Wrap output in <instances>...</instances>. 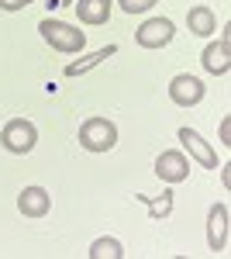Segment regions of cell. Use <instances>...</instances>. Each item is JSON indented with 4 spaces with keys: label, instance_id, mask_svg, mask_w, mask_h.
Segmentation results:
<instances>
[{
    "label": "cell",
    "instance_id": "obj_1",
    "mask_svg": "<svg viewBox=\"0 0 231 259\" xmlns=\"http://www.w3.org/2000/svg\"><path fill=\"white\" fill-rule=\"evenodd\" d=\"M38 31H41V38H45V45H52L62 56H76V52H83V45H86V35L79 28L66 24V21H56V18H45L38 24Z\"/></svg>",
    "mask_w": 231,
    "mask_h": 259
},
{
    "label": "cell",
    "instance_id": "obj_2",
    "mask_svg": "<svg viewBox=\"0 0 231 259\" xmlns=\"http://www.w3.org/2000/svg\"><path fill=\"white\" fill-rule=\"evenodd\" d=\"M79 145L86 152H111L117 145V124L107 118H86L79 124Z\"/></svg>",
    "mask_w": 231,
    "mask_h": 259
},
{
    "label": "cell",
    "instance_id": "obj_3",
    "mask_svg": "<svg viewBox=\"0 0 231 259\" xmlns=\"http://www.w3.org/2000/svg\"><path fill=\"white\" fill-rule=\"evenodd\" d=\"M0 145H4L11 156H28V152L38 145V128H35L28 118L7 121L4 132H0Z\"/></svg>",
    "mask_w": 231,
    "mask_h": 259
},
{
    "label": "cell",
    "instance_id": "obj_4",
    "mask_svg": "<svg viewBox=\"0 0 231 259\" xmlns=\"http://www.w3.org/2000/svg\"><path fill=\"white\" fill-rule=\"evenodd\" d=\"M228 204L214 200L207 207V249L211 252H224L228 249Z\"/></svg>",
    "mask_w": 231,
    "mask_h": 259
},
{
    "label": "cell",
    "instance_id": "obj_5",
    "mask_svg": "<svg viewBox=\"0 0 231 259\" xmlns=\"http://www.w3.org/2000/svg\"><path fill=\"white\" fill-rule=\"evenodd\" d=\"M204 94H207L204 80H197L190 73H179V76L169 80V100H173L176 107H197L204 100Z\"/></svg>",
    "mask_w": 231,
    "mask_h": 259
},
{
    "label": "cell",
    "instance_id": "obj_6",
    "mask_svg": "<svg viewBox=\"0 0 231 259\" xmlns=\"http://www.w3.org/2000/svg\"><path fill=\"white\" fill-rule=\"evenodd\" d=\"M173 35H176V24L169 18H149L135 31V41L142 49H162V45L173 41Z\"/></svg>",
    "mask_w": 231,
    "mask_h": 259
},
{
    "label": "cell",
    "instance_id": "obj_7",
    "mask_svg": "<svg viewBox=\"0 0 231 259\" xmlns=\"http://www.w3.org/2000/svg\"><path fill=\"white\" fill-rule=\"evenodd\" d=\"M155 177L166 180V183H183L190 177V159L176 149H166L162 156H155Z\"/></svg>",
    "mask_w": 231,
    "mask_h": 259
},
{
    "label": "cell",
    "instance_id": "obj_8",
    "mask_svg": "<svg viewBox=\"0 0 231 259\" xmlns=\"http://www.w3.org/2000/svg\"><path fill=\"white\" fill-rule=\"evenodd\" d=\"M18 211L24 218H45L52 211V197L45 187H24L18 194Z\"/></svg>",
    "mask_w": 231,
    "mask_h": 259
},
{
    "label": "cell",
    "instance_id": "obj_9",
    "mask_svg": "<svg viewBox=\"0 0 231 259\" xmlns=\"http://www.w3.org/2000/svg\"><path fill=\"white\" fill-rule=\"evenodd\" d=\"M179 142L190 149V156L204 169H217V152L211 149V142H204V135L200 132H193V128H179Z\"/></svg>",
    "mask_w": 231,
    "mask_h": 259
},
{
    "label": "cell",
    "instance_id": "obj_10",
    "mask_svg": "<svg viewBox=\"0 0 231 259\" xmlns=\"http://www.w3.org/2000/svg\"><path fill=\"white\" fill-rule=\"evenodd\" d=\"M76 7L79 24H90V28H100L111 21V11H114V0H73Z\"/></svg>",
    "mask_w": 231,
    "mask_h": 259
},
{
    "label": "cell",
    "instance_id": "obj_11",
    "mask_svg": "<svg viewBox=\"0 0 231 259\" xmlns=\"http://www.w3.org/2000/svg\"><path fill=\"white\" fill-rule=\"evenodd\" d=\"M187 28H190V35L197 38H211L214 31H217V18H214V11L207 4H197L187 11Z\"/></svg>",
    "mask_w": 231,
    "mask_h": 259
},
{
    "label": "cell",
    "instance_id": "obj_12",
    "mask_svg": "<svg viewBox=\"0 0 231 259\" xmlns=\"http://www.w3.org/2000/svg\"><path fill=\"white\" fill-rule=\"evenodd\" d=\"M204 69L211 73V76H228V69H231V52H228V41L221 38V41H211L207 49H204Z\"/></svg>",
    "mask_w": 231,
    "mask_h": 259
},
{
    "label": "cell",
    "instance_id": "obj_13",
    "mask_svg": "<svg viewBox=\"0 0 231 259\" xmlns=\"http://www.w3.org/2000/svg\"><path fill=\"white\" fill-rule=\"evenodd\" d=\"M111 56H117V45H104V49H97V52H90V56H83V59H73L66 62V76L69 80H76V76H83V73H90V69H97L100 62H107Z\"/></svg>",
    "mask_w": 231,
    "mask_h": 259
},
{
    "label": "cell",
    "instance_id": "obj_14",
    "mask_svg": "<svg viewBox=\"0 0 231 259\" xmlns=\"http://www.w3.org/2000/svg\"><path fill=\"white\" fill-rule=\"evenodd\" d=\"M90 259H121L124 256V245L117 239H111V235H104V239H97L94 245H90V252H86Z\"/></svg>",
    "mask_w": 231,
    "mask_h": 259
},
{
    "label": "cell",
    "instance_id": "obj_15",
    "mask_svg": "<svg viewBox=\"0 0 231 259\" xmlns=\"http://www.w3.org/2000/svg\"><path fill=\"white\" fill-rule=\"evenodd\" d=\"M138 200L149 204V214H152V218H166V214L173 211V194H169V190L162 194V200H152V197H138Z\"/></svg>",
    "mask_w": 231,
    "mask_h": 259
},
{
    "label": "cell",
    "instance_id": "obj_16",
    "mask_svg": "<svg viewBox=\"0 0 231 259\" xmlns=\"http://www.w3.org/2000/svg\"><path fill=\"white\" fill-rule=\"evenodd\" d=\"M114 4L124 11V14H145V11H152L159 0H114Z\"/></svg>",
    "mask_w": 231,
    "mask_h": 259
},
{
    "label": "cell",
    "instance_id": "obj_17",
    "mask_svg": "<svg viewBox=\"0 0 231 259\" xmlns=\"http://www.w3.org/2000/svg\"><path fill=\"white\" fill-rule=\"evenodd\" d=\"M35 0H0V11H7V14H14V11H28Z\"/></svg>",
    "mask_w": 231,
    "mask_h": 259
},
{
    "label": "cell",
    "instance_id": "obj_18",
    "mask_svg": "<svg viewBox=\"0 0 231 259\" xmlns=\"http://www.w3.org/2000/svg\"><path fill=\"white\" fill-rule=\"evenodd\" d=\"M221 145H231V118H221Z\"/></svg>",
    "mask_w": 231,
    "mask_h": 259
},
{
    "label": "cell",
    "instance_id": "obj_19",
    "mask_svg": "<svg viewBox=\"0 0 231 259\" xmlns=\"http://www.w3.org/2000/svg\"><path fill=\"white\" fill-rule=\"evenodd\" d=\"M66 4H73V0H49V7H66Z\"/></svg>",
    "mask_w": 231,
    "mask_h": 259
}]
</instances>
